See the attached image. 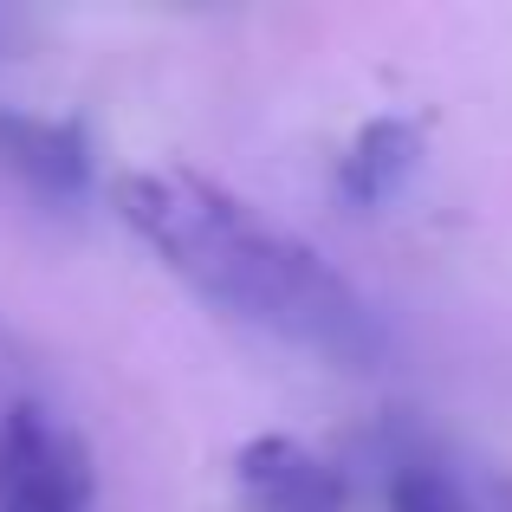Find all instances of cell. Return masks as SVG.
I'll return each mask as SVG.
<instances>
[{
    "label": "cell",
    "mask_w": 512,
    "mask_h": 512,
    "mask_svg": "<svg viewBox=\"0 0 512 512\" xmlns=\"http://www.w3.org/2000/svg\"><path fill=\"white\" fill-rule=\"evenodd\" d=\"M111 208L188 286L240 312L247 325L338 363L376 357V318L350 292V279L331 273L286 227L260 221L221 182L195 169H130L111 182Z\"/></svg>",
    "instance_id": "1"
},
{
    "label": "cell",
    "mask_w": 512,
    "mask_h": 512,
    "mask_svg": "<svg viewBox=\"0 0 512 512\" xmlns=\"http://www.w3.org/2000/svg\"><path fill=\"white\" fill-rule=\"evenodd\" d=\"M91 454L65 422L33 402L0 415V512H85Z\"/></svg>",
    "instance_id": "2"
},
{
    "label": "cell",
    "mask_w": 512,
    "mask_h": 512,
    "mask_svg": "<svg viewBox=\"0 0 512 512\" xmlns=\"http://www.w3.org/2000/svg\"><path fill=\"white\" fill-rule=\"evenodd\" d=\"M240 487L260 512H338L344 506V474L299 448L292 435H253L234 461Z\"/></svg>",
    "instance_id": "3"
},
{
    "label": "cell",
    "mask_w": 512,
    "mask_h": 512,
    "mask_svg": "<svg viewBox=\"0 0 512 512\" xmlns=\"http://www.w3.org/2000/svg\"><path fill=\"white\" fill-rule=\"evenodd\" d=\"M0 163L20 175V182H33L39 195H59V201H72L78 188L91 182L85 130L59 124V117L7 111V104H0Z\"/></svg>",
    "instance_id": "4"
},
{
    "label": "cell",
    "mask_w": 512,
    "mask_h": 512,
    "mask_svg": "<svg viewBox=\"0 0 512 512\" xmlns=\"http://www.w3.org/2000/svg\"><path fill=\"white\" fill-rule=\"evenodd\" d=\"M415 163H422V130H415L409 117H376V124L357 130L338 182H344V195L357 201V208H376V201H389L402 182H409Z\"/></svg>",
    "instance_id": "5"
},
{
    "label": "cell",
    "mask_w": 512,
    "mask_h": 512,
    "mask_svg": "<svg viewBox=\"0 0 512 512\" xmlns=\"http://www.w3.org/2000/svg\"><path fill=\"white\" fill-rule=\"evenodd\" d=\"M389 512H467V493L454 487L448 467L402 461L396 480H389Z\"/></svg>",
    "instance_id": "6"
}]
</instances>
